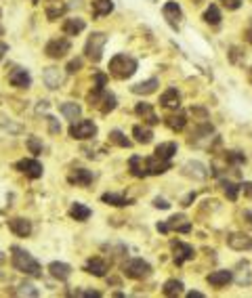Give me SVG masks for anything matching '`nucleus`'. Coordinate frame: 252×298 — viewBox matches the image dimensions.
<instances>
[{
	"mask_svg": "<svg viewBox=\"0 0 252 298\" xmlns=\"http://www.w3.org/2000/svg\"><path fill=\"white\" fill-rule=\"evenodd\" d=\"M11 263H13V267H15L17 271H21V273H25V275H30V277H42L40 263H38L28 250L19 248V246H13Z\"/></svg>",
	"mask_w": 252,
	"mask_h": 298,
	"instance_id": "1",
	"label": "nucleus"
},
{
	"mask_svg": "<svg viewBox=\"0 0 252 298\" xmlns=\"http://www.w3.org/2000/svg\"><path fill=\"white\" fill-rule=\"evenodd\" d=\"M110 74L116 80H128L132 74L137 72V59L130 55H116L110 61Z\"/></svg>",
	"mask_w": 252,
	"mask_h": 298,
	"instance_id": "2",
	"label": "nucleus"
},
{
	"mask_svg": "<svg viewBox=\"0 0 252 298\" xmlns=\"http://www.w3.org/2000/svg\"><path fill=\"white\" fill-rule=\"evenodd\" d=\"M105 44H107V36L103 34V31H93V34L88 36L86 47H84L86 57H88V59H91L93 63H99L101 57H103Z\"/></svg>",
	"mask_w": 252,
	"mask_h": 298,
	"instance_id": "3",
	"label": "nucleus"
},
{
	"mask_svg": "<svg viewBox=\"0 0 252 298\" xmlns=\"http://www.w3.org/2000/svg\"><path fill=\"white\" fill-rule=\"evenodd\" d=\"M69 137L78 139V141H88V139L97 137V124L93 120H76L69 126Z\"/></svg>",
	"mask_w": 252,
	"mask_h": 298,
	"instance_id": "4",
	"label": "nucleus"
},
{
	"mask_svg": "<svg viewBox=\"0 0 252 298\" xmlns=\"http://www.w3.org/2000/svg\"><path fill=\"white\" fill-rule=\"evenodd\" d=\"M124 275L128 277V280H145L149 273H151V267L147 261H143V258H130V261L124 263Z\"/></svg>",
	"mask_w": 252,
	"mask_h": 298,
	"instance_id": "5",
	"label": "nucleus"
},
{
	"mask_svg": "<svg viewBox=\"0 0 252 298\" xmlns=\"http://www.w3.org/2000/svg\"><path fill=\"white\" fill-rule=\"evenodd\" d=\"M69 48H72V44H69L67 38H53V40L47 42V47H44V53H47V57H50V59H61V57H65L69 53Z\"/></svg>",
	"mask_w": 252,
	"mask_h": 298,
	"instance_id": "6",
	"label": "nucleus"
},
{
	"mask_svg": "<svg viewBox=\"0 0 252 298\" xmlns=\"http://www.w3.org/2000/svg\"><path fill=\"white\" fill-rule=\"evenodd\" d=\"M15 168L19 170V173H23L25 176H30V179H40L42 173H44V168H42V164L34 160V157H25V160H19L15 164Z\"/></svg>",
	"mask_w": 252,
	"mask_h": 298,
	"instance_id": "7",
	"label": "nucleus"
},
{
	"mask_svg": "<svg viewBox=\"0 0 252 298\" xmlns=\"http://www.w3.org/2000/svg\"><path fill=\"white\" fill-rule=\"evenodd\" d=\"M170 248H173V258H174L176 265H183L185 261H191V258L195 256L193 246H189L185 242H173Z\"/></svg>",
	"mask_w": 252,
	"mask_h": 298,
	"instance_id": "8",
	"label": "nucleus"
},
{
	"mask_svg": "<svg viewBox=\"0 0 252 298\" xmlns=\"http://www.w3.org/2000/svg\"><path fill=\"white\" fill-rule=\"evenodd\" d=\"M162 15H164V19H166V21H168L170 28H174V30L179 28L183 13H181V6L176 4V2H173V0H170V2L164 4V6H162Z\"/></svg>",
	"mask_w": 252,
	"mask_h": 298,
	"instance_id": "9",
	"label": "nucleus"
},
{
	"mask_svg": "<svg viewBox=\"0 0 252 298\" xmlns=\"http://www.w3.org/2000/svg\"><path fill=\"white\" fill-rule=\"evenodd\" d=\"M93 179H94L93 173L86 168H74L72 173L67 174V183H72L76 187H88L93 183Z\"/></svg>",
	"mask_w": 252,
	"mask_h": 298,
	"instance_id": "10",
	"label": "nucleus"
},
{
	"mask_svg": "<svg viewBox=\"0 0 252 298\" xmlns=\"http://www.w3.org/2000/svg\"><path fill=\"white\" fill-rule=\"evenodd\" d=\"M84 271H86V273H91V275H94V277H105L107 271H110V265H107V261H103V258L93 256V258H88V261H86Z\"/></svg>",
	"mask_w": 252,
	"mask_h": 298,
	"instance_id": "11",
	"label": "nucleus"
},
{
	"mask_svg": "<svg viewBox=\"0 0 252 298\" xmlns=\"http://www.w3.org/2000/svg\"><path fill=\"white\" fill-rule=\"evenodd\" d=\"M145 168H147V174H164L166 170H170V160H162L158 156H151V157H145Z\"/></svg>",
	"mask_w": 252,
	"mask_h": 298,
	"instance_id": "12",
	"label": "nucleus"
},
{
	"mask_svg": "<svg viewBox=\"0 0 252 298\" xmlns=\"http://www.w3.org/2000/svg\"><path fill=\"white\" fill-rule=\"evenodd\" d=\"M227 244H229V248L237 250V252L252 250V237L246 235V233H231V235L227 237Z\"/></svg>",
	"mask_w": 252,
	"mask_h": 298,
	"instance_id": "13",
	"label": "nucleus"
},
{
	"mask_svg": "<svg viewBox=\"0 0 252 298\" xmlns=\"http://www.w3.org/2000/svg\"><path fill=\"white\" fill-rule=\"evenodd\" d=\"M9 82L13 86H17V88H30L32 84V76L28 69H23V67H15L13 72L9 74Z\"/></svg>",
	"mask_w": 252,
	"mask_h": 298,
	"instance_id": "14",
	"label": "nucleus"
},
{
	"mask_svg": "<svg viewBox=\"0 0 252 298\" xmlns=\"http://www.w3.org/2000/svg\"><path fill=\"white\" fill-rule=\"evenodd\" d=\"M231 280H233V273H231V271H227V269L212 271V273L206 277V282L210 283L212 288H225V286H227V283H229Z\"/></svg>",
	"mask_w": 252,
	"mask_h": 298,
	"instance_id": "15",
	"label": "nucleus"
},
{
	"mask_svg": "<svg viewBox=\"0 0 252 298\" xmlns=\"http://www.w3.org/2000/svg\"><path fill=\"white\" fill-rule=\"evenodd\" d=\"M160 105L162 107H168V110H179L181 105V93L176 88H168V91L162 93L160 97Z\"/></svg>",
	"mask_w": 252,
	"mask_h": 298,
	"instance_id": "16",
	"label": "nucleus"
},
{
	"mask_svg": "<svg viewBox=\"0 0 252 298\" xmlns=\"http://www.w3.org/2000/svg\"><path fill=\"white\" fill-rule=\"evenodd\" d=\"M48 273L53 275L55 280L65 282V280H69V275H72V267H69L67 263H59V261H55V263H50V265H48Z\"/></svg>",
	"mask_w": 252,
	"mask_h": 298,
	"instance_id": "17",
	"label": "nucleus"
},
{
	"mask_svg": "<svg viewBox=\"0 0 252 298\" xmlns=\"http://www.w3.org/2000/svg\"><path fill=\"white\" fill-rule=\"evenodd\" d=\"M9 229L19 237H28L32 233V223L28 219H11L9 220Z\"/></svg>",
	"mask_w": 252,
	"mask_h": 298,
	"instance_id": "18",
	"label": "nucleus"
},
{
	"mask_svg": "<svg viewBox=\"0 0 252 298\" xmlns=\"http://www.w3.org/2000/svg\"><path fill=\"white\" fill-rule=\"evenodd\" d=\"M183 174L202 181V179H206V166L202 162H187V164H183Z\"/></svg>",
	"mask_w": 252,
	"mask_h": 298,
	"instance_id": "19",
	"label": "nucleus"
},
{
	"mask_svg": "<svg viewBox=\"0 0 252 298\" xmlns=\"http://www.w3.org/2000/svg\"><path fill=\"white\" fill-rule=\"evenodd\" d=\"M166 225H168V231L170 229H174L179 233H189V231H191V223L187 220L185 214H174V217H170Z\"/></svg>",
	"mask_w": 252,
	"mask_h": 298,
	"instance_id": "20",
	"label": "nucleus"
},
{
	"mask_svg": "<svg viewBox=\"0 0 252 298\" xmlns=\"http://www.w3.org/2000/svg\"><path fill=\"white\" fill-rule=\"evenodd\" d=\"M84 28H86L84 19L72 17V19H65V23H63V34L65 36H78L80 31H84Z\"/></svg>",
	"mask_w": 252,
	"mask_h": 298,
	"instance_id": "21",
	"label": "nucleus"
},
{
	"mask_svg": "<svg viewBox=\"0 0 252 298\" xmlns=\"http://www.w3.org/2000/svg\"><path fill=\"white\" fill-rule=\"evenodd\" d=\"M42 78H44V84H47L48 88H59L63 84V74L57 67H47L42 74Z\"/></svg>",
	"mask_w": 252,
	"mask_h": 298,
	"instance_id": "22",
	"label": "nucleus"
},
{
	"mask_svg": "<svg viewBox=\"0 0 252 298\" xmlns=\"http://www.w3.org/2000/svg\"><path fill=\"white\" fill-rule=\"evenodd\" d=\"M128 170L132 176H137V179H143V176H147V168H145V160L141 156H132L128 160Z\"/></svg>",
	"mask_w": 252,
	"mask_h": 298,
	"instance_id": "23",
	"label": "nucleus"
},
{
	"mask_svg": "<svg viewBox=\"0 0 252 298\" xmlns=\"http://www.w3.org/2000/svg\"><path fill=\"white\" fill-rule=\"evenodd\" d=\"M135 113H137V116H141L143 120H147V124H151V126L160 122V120H158V116L154 113V107H151L149 103H137Z\"/></svg>",
	"mask_w": 252,
	"mask_h": 298,
	"instance_id": "24",
	"label": "nucleus"
},
{
	"mask_svg": "<svg viewBox=\"0 0 252 298\" xmlns=\"http://www.w3.org/2000/svg\"><path fill=\"white\" fill-rule=\"evenodd\" d=\"M101 202H103V204H110V206H116V208H124V206L132 204L126 195H120V193H103L101 195Z\"/></svg>",
	"mask_w": 252,
	"mask_h": 298,
	"instance_id": "25",
	"label": "nucleus"
},
{
	"mask_svg": "<svg viewBox=\"0 0 252 298\" xmlns=\"http://www.w3.org/2000/svg\"><path fill=\"white\" fill-rule=\"evenodd\" d=\"M158 78H149V80H145V82H139V84H135L130 88L135 94H151V93H156V88H158Z\"/></svg>",
	"mask_w": 252,
	"mask_h": 298,
	"instance_id": "26",
	"label": "nucleus"
},
{
	"mask_svg": "<svg viewBox=\"0 0 252 298\" xmlns=\"http://www.w3.org/2000/svg\"><path fill=\"white\" fill-rule=\"evenodd\" d=\"M91 208L88 206H84V204H78V202H76V204H72L69 206V217H72L74 220H88V217H91Z\"/></svg>",
	"mask_w": 252,
	"mask_h": 298,
	"instance_id": "27",
	"label": "nucleus"
},
{
	"mask_svg": "<svg viewBox=\"0 0 252 298\" xmlns=\"http://www.w3.org/2000/svg\"><path fill=\"white\" fill-rule=\"evenodd\" d=\"M113 11V0H93V15L103 17Z\"/></svg>",
	"mask_w": 252,
	"mask_h": 298,
	"instance_id": "28",
	"label": "nucleus"
},
{
	"mask_svg": "<svg viewBox=\"0 0 252 298\" xmlns=\"http://www.w3.org/2000/svg\"><path fill=\"white\" fill-rule=\"evenodd\" d=\"M164 124H166L170 130H183L187 124V118H185V113H173V116L164 118Z\"/></svg>",
	"mask_w": 252,
	"mask_h": 298,
	"instance_id": "29",
	"label": "nucleus"
},
{
	"mask_svg": "<svg viewBox=\"0 0 252 298\" xmlns=\"http://www.w3.org/2000/svg\"><path fill=\"white\" fill-rule=\"evenodd\" d=\"M176 143H173V141H168V143H160L156 147V156L158 157H162V160H170L174 154H176Z\"/></svg>",
	"mask_w": 252,
	"mask_h": 298,
	"instance_id": "30",
	"label": "nucleus"
},
{
	"mask_svg": "<svg viewBox=\"0 0 252 298\" xmlns=\"http://www.w3.org/2000/svg\"><path fill=\"white\" fill-rule=\"evenodd\" d=\"M59 110H61L63 116H65L67 120H72V122H76V120L80 118V113H82V107L78 103H72V101H69V103H63Z\"/></svg>",
	"mask_w": 252,
	"mask_h": 298,
	"instance_id": "31",
	"label": "nucleus"
},
{
	"mask_svg": "<svg viewBox=\"0 0 252 298\" xmlns=\"http://www.w3.org/2000/svg\"><path fill=\"white\" fill-rule=\"evenodd\" d=\"M132 137H135L137 143L147 145V143H151V139H154V132L149 128H145V126H135V128H132Z\"/></svg>",
	"mask_w": 252,
	"mask_h": 298,
	"instance_id": "32",
	"label": "nucleus"
},
{
	"mask_svg": "<svg viewBox=\"0 0 252 298\" xmlns=\"http://www.w3.org/2000/svg\"><path fill=\"white\" fill-rule=\"evenodd\" d=\"M181 292H183V283L179 280H168L166 283H164V288H162L164 296H179Z\"/></svg>",
	"mask_w": 252,
	"mask_h": 298,
	"instance_id": "33",
	"label": "nucleus"
},
{
	"mask_svg": "<svg viewBox=\"0 0 252 298\" xmlns=\"http://www.w3.org/2000/svg\"><path fill=\"white\" fill-rule=\"evenodd\" d=\"M204 21L210 23V25H219V23H220V11H219L217 4H210V6L206 9V13H204Z\"/></svg>",
	"mask_w": 252,
	"mask_h": 298,
	"instance_id": "34",
	"label": "nucleus"
},
{
	"mask_svg": "<svg viewBox=\"0 0 252 298\" xmlns=\"http://www.w3.org/2000/svg\"><path fill=\"white\" fill-rule=\"evenodd\" d=\"M110 141H111L113 145H118V147H124V149L132 145L130 139H126L122 130H111V132H110Z\"/></svg>",
	"mask_w": 252,
	"mask_h": 298,
	"instance_id": "35",
	"label": "nucleus"
},
{
	"mask_svg": "<svg viewBox=\"0 0 252 298\" xmlns=\"http://www.w3.org/2000/svg\"><path fill=\"white\" fill-rule=\"evenodd\" d=\"M113 110H116V97H113L111 93H105L103 101L99 103V111H101V113H110V111H113Z\"/></svg>",
	"mask_w": 252,
	"mask_h": 298,
	"instance_id": "36",
	"label": "nucleus"
},
{
	"mask_svg": "<svg viewBox=\"0 0 252 298\" xmlns=\"http://www.w3.org/2000/svg\"><path fill=\"white\" fill-rule=\"evenodd\" d=\"M65 11H67L65 4H59V2H57V4H48L47 6V17L50 19V21H55V19H59Z\"/></svg>",
	"mask_w": 252,
	"mask_h": 298,
	"instance_id": "37",
	"label": "nucleus"
},
{
	"mask_svg": "<svg viewBox=\"0 0 252 298\" xmlns=\"http://www.w3.org/2000/svg\"><path fill=\"white\" fill-rule=\"evenodd\" d=\"M223 189H225L227 198H229L231 202H236L237 200V193L242 191V185H236V183H231V181H223Z\"/></svg>",
	"mask_w": 252,
	"mask_h": 298,
	"instance_id": "38",
	"label": "nucleus"
},
{
	"mask_svg": "<svg viewBox=\"0 0 252 298\" xmlns=\"http://www.w3.org/2000/svg\"><path fill=\"white\" fill-rule=\"evenodd\" d=\"M25 145H28L30 154H34V156H40V154H42V141H40L38 137H28Z\"/></svg>",
	"mask_w": 252,
	"mask_h": 298,
	"instance_id": "39",
	"label": "nucleus"
},
{
	"mask_svg": "<svg viewBox=\"0 0 252 298\" xmlns=\"http://www.w3.org/2000/svg\"><path fill=\"white\" fill-rule=\"evenodd\" d=\"M17 294L19 296H38V290L32 286V283H21L17 290Z\"/></svg>",
	"mask_w": 252,
	"mask_h": 298,
	"instance_id": "40",
	"label": "nucleus"
},
{
	"mask_svg": "<svg viewBox=\"0 0 252 298\" xmlns=\"http://www.w3.org/2000/svg\"><path fill=\"white\" fill-rule=\"evenodd\" d=\"M225 160L229 162V164H242V162H244V156L237 154V151H227V154H225Z\"/></svg>",
	"mask_w": 252,
	"mask_h": 298,
	"instance_id": "41",
	"label": "nucleus"
},
{
	"mask_svg": "<svg viewBox=\"0 0 252 298\" xmlns=\"http://www.w3.org/2000/svg\"><path fill=\"white\" fill-rule=\"evenodd\" d=\"M65 69H67V74H76V72H80V69H82V59H74V61H69Z\"/></svg>",
	"mask_w": 252,
	"mask_h": 298,
	"instance_id": "42",
	"label": "nucleus"
},
{
	"mask_svg": "<svg viewBox=\"0 0 252 298\" xmlns=\"http://www.w3.org/2000/svg\"><path fill=\"white\" fill-rule=\"evenodd\" d=\"M72 296H88V298H99L101 296V292L99 290H76V292L72 294Z\"/></svg>",
	"mask_w": 252,
	"mask_h": 298,
	"instance_id": "43",
	"label": "nucleus"
},
{
	"mask_svg": "<svg viewBox=\"0 0 252 298\" xmlns=\"http://www.w3.org/2000/svg\"><path fill=\"white\" fill-rule=\"evenodd\" d=\"M219 2H223L229 11H236V9H239V6H242V0H219Z\"/></svg>",
	"mask_w": 252,
	"mask_h": 298,
	"instance_id": "44",
	"label": "nucleus"
},
{
	"mask_svg": "<svg viewBox=\"0 0 252 298\" xmlns=\"http://www.w3.org/2000/svg\"><path fill=\"white\" fill-rule=\"evenodd\" d=\"M94 82H97V88H105V82H107V76L105 74H94Z\"/></svg>",
	"mask_w": 252,
	"mask_h": 298,
	"instance_id": "45",
	"label": "nucleus"
},
{
	"mask_svg": "<svg viewBox=\"0 0 252 298\" xmlns=\"http://www.w3.org/2000/svg\"><path fill=\"white\" fill-rule=\"evenodd\" d=\"M47 120H48V126H50V132H59V130H61V126H59V124H57V120H55L53 116H48Z\"/></svg>",
	"mask_w": 252,
	"mask_h": 298,
	"instance_id": "46",
	"label": "nucleus"
},
{
	"mask_svg": "<svg viewBox=\"0 0 252 298\" xmlns=\"http://www.w3.org/2000/svg\"><path fill=\"white\" fill-rule=\"evenodd\" d=\"M154 206H156V208H162V210H166V208H170L168 202H166V200H162V198H156V200H154Z\"/></svg>",
	"mask_w": 252,
	"mask_h": 298,
	"instance_id": "47",
	"label": "nucleus"
},
{
	"mask_svg": "<svg viewBox=\"0 0 252 298\" xmlns=\"http://www.w3.org/2000/svg\"><path fill=\"white\" fill-rule=\"evenodd\" d=\"M242 191H244V195L252 198V183H244V185H242Z\"/></svg>",
	"mask_w": 252,
	"mask_h": 298,
	"instance_id": "48",
	"label": "nucleus"
},
{
	"mask_svg": "<svg viewBox=\"0 0 252 298\" xmlns=\"http://www.w3.org/2000/svg\"><path fill=\"white\" fill-rule=\"evenodd\" d=\"M6 50H9V47H6L4 42H0V61L4 59V55H6Z\"/></svg>",
	"mask_w": 252,
	"mask_h": 298,
	"instance_id": "49",
	"label": "nucleus"
},
{
	"mask_svg": "<svg viewBox=\"0 0 252 298\" xmlns=\"http://www.w3.org/2000/svg\"><path fill=\"white\" fill-rule=\"evenodd\" d=\"M193 200H195V193H189V195H187V198H185V200H183V206H189V204H191V202H193Z\"/></svg>",
	"mask_w": 252,
	"mask_h": 298,
	"instance_id": "50",
	"label": "nucleus"
},
{
	"mask_svg": "<svg viewBox=\"0 0 252 298\" xmlns=\"http://www.w3.org/2000/svg\"><path fill=\"white\" fill-rule=\"evenodd\" d=\"M158 231H162V233H168V225H166V223H158Z\"/></svg>",
	"mask_w": 252,
	"mask_h": 298,
	"instance_id": "51",
	"label": "nucleus"
},
{
	"mask_svg": "<svg viewBox=\"0 0 252 298\" xmlns=\"http://www.w3.org/2000/svg\"><path fill=\"white\" fill-rule=\"evenodd\" d=\"M187 296H189V298H202V296H204V294H202V292H189Z\"/></svg>",
	"mask_w": 252,
	"mask_h": 298,
	"instance_id": "52",
	"label": "nucleus"
},
{
	"mask_svg": "<svg viewBox=\"0 0 252 298\" xmlns=\"http://www.w3.org/2000/svg\"><path fill=\"white\" fill-rule=\"evenodd\" d=\"M0 36H2V28H0Z\"/></svg>",
	"mask_w": 252,
	"mask_h": 298,
	"instance_id": "53",
	"label": "nucleus"
},
{
	"mask_svg": "<svg viewBox=\"0 0 252 298\" xmlns=\"http://www.w3.org/2000/svg\"><path fill=\"white\" fill-rule=\"evenodd\" d=\"M250 82H252V72H250Z\"/></svg>",
	"mask_w": 252,
	"mask_h": 298,
	"instance_id": "54",
	"label": "nucleus"
}]
</instances>
